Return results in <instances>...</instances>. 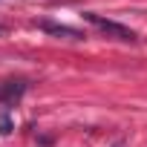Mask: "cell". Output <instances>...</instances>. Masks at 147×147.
<instances>
[{
  "label": "cell",
  "instance_id": "obj_1",
  "mask_svg": "<svg viewBox=\"0 0 147 147\" xmlns=\"http://www.w3.org/2000/svg\"><path fill=\"white\" fill-rule=\"evenodd\" d=\"M84 20H90V23H92V26H98L101 32L113 35L115 40H124V43H136V40H138L133 29H127V26H121V23L110 20V18H101V15H95V12H84Z\"/></svg>",
  "mask_w": 147,
  "mask_h": 147
},
{
  "label": "cell",
  "instance_id": "obj_5",
  "mask_svg": "<svg viewBox=\"0 0 147 147\" xmlns=\"http://www.w3.org/2000/svg\"><path fill=\"white\" fill-rule=\"evenodd\" d=\"M3 32H6V26H0V35H3Z\"/></svg>",
  "mask_w": 147,
  "mask_h": 147
},
{
  "label": "cell",
  "instance_id": "obj_3",
  "mask_svg": "<svg viewBox=\"0 0 147 147\" xmlns=\"http://www.w3.org/2000/svg\"><path fill=\"white\" fill-rule=\"evenodd\" d=\"M26 92V81H3V87H0V101H15Z\"/></svg>",
  "mask_w": 147,
  "mask_h": 147
},
{
  "label": "cell",
  "instance_id": "obj_4",
  "mask_svg": "<svg viewBox=\"0 0 147 147\" xmlns=\"http://www.w3.org/2000/svg\"><path fill=\"white\" fill-rule=\"evenodd\" d=\"M12 133V115L3 110V113H0V136H9Z\"/></svg>",
  "mask_w": 147,
  "mask_h": 147
},
{
  "label": "cell",
  "instance_id": "obj_2",
  "mask_svg": "<svg viewBox=\"0 0 147 147\" xmlns=\"http://www.w3.org/2000/svg\"><path fill=\"white\" fill-rule=\"evenodd\" d=\"M38 26H40L43 32H49V35H58V38H72V40H81V38H84V32L72 29V26H63V23H49V20H40Z\"/></svg>",
  "mask_w": 147,
  "mask_h": 147
}]
</instances>
